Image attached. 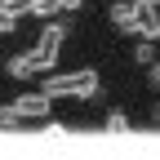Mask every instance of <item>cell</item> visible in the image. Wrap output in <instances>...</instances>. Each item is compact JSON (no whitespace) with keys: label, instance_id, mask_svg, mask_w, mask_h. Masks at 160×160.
Instances as JSON below:
<instances>
[{"label":"cell","instance_id":"1","mask_svg":"<svg viewBox=\"0 0 160 160\" xmlns=\"http://www.w3.org/2000/svg\"><path fill=\"white\" fill-rule=\"evenodd\" d=\"M40 93L49 98H80V102H89L98 93V71L93 67H76V71H49L40 76Z\"/></svg>","mask_w":160,"mask_h":160},{"label":"cell","instance_id":"2","mask_svg":"<svg viewBox=\"0 0 160 160\" xmlns=\"http://www.w3.org/2000/svg\"><path fill=\"white\" fill-rule=\"evenodd\" d=\"M49 107H53V102H49L40 89H36V93H18L9 107H0V125H18V120H45Z\"/></svg>","mask_w":160,"mask_h":160},{"label":"cell","instance_id":"3","mask_svg":"<svg viewBox=\"0 0 160 160\" xmlns=\"http://www.w3.org/2000/svg\"><path fill=\"white\" fill-rule=\"evenodd\" d=\"M58 62L53 58H45V53H36V49H27V53H13L9 62H5V71L13 76V80H27V76H49Z\"/></svg>","mask_w":160,"mask_h":160},{"label":"cell","instance_id":"4","mask_svg":"<svg viewBox=\"0 0 160 160\" xmlns=\"http://www.w3.org/2000/svg\"><path fill=\"white\" fill-rule=\"evenodd\" d=\"M67 22H58V18H53V22H45V27H40V36H36V53H45V58H53V62H58V53H62V45H67Z\"/></svg>","mask_w":160,"mask_h":160},{"label":"cell","instance_id":"5","mask_svg":"<svg viewBox=\"0 0 160 160\" xmlns=\"http://www.w3.org/2000/svg\"><path fill=\"white\" fill-rule=\"evenodd\" d=\"M133 18H138V0H116L111 5V22L125 36H133Z\"/></svg>","mask_w":160,"mask_h":160},{"label":"cell","instance_id":"6","mask_svg":"<svg viewBox=\"0 0 160 160\" xmlns=\"http://www.w3.org/2000/svg\"><path fill=\"white\" fill-rule=\"evenodd\" d=\"M27 13H31V18H45V22H53L62 9H58V0H31V5H27Z\"/></svg>","mask_w":160,"mask_h":160},{"label":"cell","instance_id":"7","mask_svg":"<svg viewBox=\"0 0 160 160\" xmlns=\"http://www.w3.org/2000/svg\"><path fill=\"white\" fill-rule=\"evenodd\" d=\"M18 22H22V13L0 5V36H13V31H18Z\"/></svg>","mask_w":160,"mask_h":160},{"label":"cell","instance_id":"8","mask_svg":"<svg viewBox=\"0 0 160 160\" xmlns=\"http://www.w3.org/2000/svg\"><path fill=\"white\" fill-rule=\"evenodd\" d=\"M133 58H138V62H142V67H156V58H160V49H156V45H147V40H138V45H133Z\"/></svg>","mask_w":160,"mask_h":160},{"label":"cell","instance_id":"9","mask_svg":"<svg viewBox=\"0 0 160 160\" xmlns=\"http://www.w3.org/2000/svg\"><path fill=\"white\" fill-rule=\"evenodd\" d=\"M125 129H129V116L125 111H111L107 116V133H125Z\"/></svg>","mask_w":160,"mask_h":160},{"label":"cell","instance_id":"10","mask_svg":"<svg viewBox=\"0 0 160 160\" xmlns=\"http://www.w3.org/2000/svg\"><path fill=\"white\" fill-rule=\"evenodd\" d=\"M80 5H85V0H58V9H62V13H76Z\"/></svg>","mask_w":160,"mask_h":160},{"label":"cell","instance_id":"11","mask_svg":"<svg viewBox=\"0 0 160 160\" xmlns=\"http://www.w3.org/2000/svg\"><path fill=\"white\" fill-rule=\"evenodd\" d=\"M151 80H156V85H160V58H156V67H151Z\"/></svg>","mask_w":160,"mask_h":160},{"label":"cell","instance_id":"12","mask_svg":"<svg viewBox=\"0 0 160 160\" xmlns=\"http://www.w3.org/2000/svg\"><path fill=\"white\" fill-rule=\"evenodd\" d=\"M142 5H151V9H160V0H142Z\"/></svg>","mask_w":160,"mask_h":160},{"label":"cell","instance_id":"13","mask_svg":"<svg viewBox=\"0 0 160 160\" xmlns=\"http://www.w3.org/2000/svg\"><path fill=\"white\" fill-rule=\"evenodd\" d=\"M156 116H160V107H156Z\"/></svg>","mask_w":160,"mask_h":160}]
</instances>
